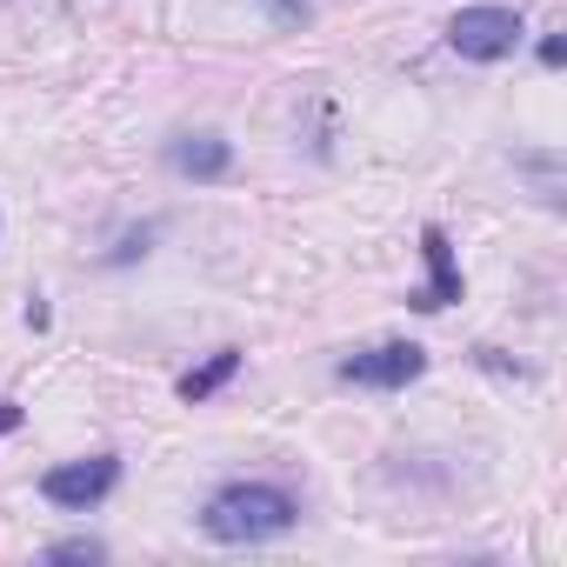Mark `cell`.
I'll list each match as a JSON object with an SVG mask.
<instances>
[{
  "label": "cell",
  "instance_id": "1",
  "mask_svg": "<svg viewBox=\"0 0 567 567\" xmlns=\"http://www.w3.org/2000/svg\"><path fill=\"white\" fill-rule=\"evenodd\" d=\"M295 520H301L295 494H280V487H267V481H234V487H220V494L207 501V514H200L207 540H220V547H260V540H274V534H288Z\"/></svg>",
  "mask_w": 567,
  "mask_h": 567
},
{
  "label": "cell",
  "instance_id": "2",
  "mask_svg": "<svg viewBox=\"0 0 567 567\" xmlns=\"http://www.w3.org/2000/svg\"><path fill=\"white\" fill-rule=\"evenodd\" d=\"M514 41H520V14L514 8H461L447 21V48L461 61H501V54H514Z\"/></svg>",
  "mask_w": 567,
  "mask_h": 567
},
{
  "label": "cell",
  "instance_id": "3",
  "mask_svg": "<svg viewBox=\"0 0 567 567\" xmlns=\"http://www.w3.org/2000/svg\"><path fill=\"white\" fill-rule=\"evenodd\" d=\"M427 374V348L414 341H381V348H361L341 361V381H361V388H408Z\"/></svg>",
  "mask_w": 567,
  "mask_h": 567
},
{
  "label": "cell",
  "instance_id": "4",
  "mask_svg": "<svg viewBox=\"0 0 567 567\" xmlns=\"http://www.w3.org/2000/svg\"><path fill=\"white\" fill-rule=\"evenodd\" d=\"M114 481H121V461H114V454H94V461H61V467H48V474H41V494H48L54 507H94V501L114 494Z\"/></svg>",
  "mask_w": 567,
  "mask_h": 567
},
{
  "label": "cell",
  "instance_id": "5",
  "mask_svg": "<svg viewBox=\"0 0 567 567\" xmlns=\"http://www.w3.org/2000/svg\"><path fill=\"white\" fill-rule=\"evenodd\" d=\"M167 167L187 174V181H220V174L234 167V147H227L214 127H200V134H174V141H167Z\"/></svg>",
  "mask_w": 567,
  "mask_h": 567
},
{
  "label": "cell",
  "instance_id": "6",
  "mask_svg": "<svg viewBox=\"0 0 567 567\" xmlns=\"http://www.w3.org/2000/svg\"><path fill=\"white\" fill-rule=\"evenodd\" d=\"M421 254H427V267H434V288H427V295H414V308H421V315H434V308L461 301V274H454V254H447V234H441V227H427V234H421Z\"/></svg>",
  "mask_w": 567,
  "mask_h": 567
},
{
  "label": "cell",
  "instance_id": "7",
  "mask_svg": "<svg viewBox=\"0 0 567 567\" xmlns=\"http://www.w3.org/2000/svg\"><path fill=\"white\" fill-rule=\"evenodd\" d=\"M234 368H240V354H234V348H220V354H214L207 368L181 374V401H207V394H214V388H220V381H227Z\"/></svg>",
  "mask_w": 567,
  "mask_h": 567
},
{
  "label": "cell",
  "instance_id": "8",
  "mask_svg": "<svg viewBox=\"0 0 567 567\" xmlns=\"http://www.w3.org/2000/svg\"><path fill=\"white\" fill-rule=\"evenodd\" d=\"M101 554H107L101 540H54L48 547V560H101Z\"/></svg>",
  "mask_w": 567,
  "mask_h": 567
},
{
  "label": "cell",
  "instance_id": "9",
  "mask_svg": "<svg viewBox=\"0 0 567 567\" xmlns=\"http://www.w3.org/2000/svg\"><path fill=\"white\" fill-rule=\"evenodd\" d=\"M267 8H274V21H280V28H301V21L315 14L308 0H267Z\"/></svg>",
  "mask_w": 567,
  "mask_h": 567
},
{
  "label": "cell",
  "instance_id": "10",
  "mask_svg": "<svg viewBox=\"0 0 567 567\" xmlns=\"http://www.w3.org/2000/svg\"><path fill=\"white\" fill-rule=\"evenodd\" d=\"M147 240H154V227H141V234H127V240H121V247H114L107 260H134V254H147Z\"/></svg>",
  "mask_w": 567,
  "mask_h": 567
},
{
  "label": "cell",
  "instance_id": "11",
  "mask_svg": "<svg viewBox=\"0 0 567 567\" xmlns=\"http://www.w3.org/2000/svg\"><path fill=\"white\" fill-rule=\"evenodd\" d=\"M8 427H21V408H14V401H0V434H8Z\"/></svg>",
  "mask_w": 567,
  "mask_h": 567
}]
</instances>
